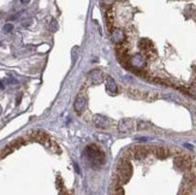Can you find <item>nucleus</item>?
<instances>
[{"instance_id":"16","label":"nucleus","mask_w":196,"mask_h":195,"mask_svg":"<svg viewBox=\"0 0 196 195\" xmlns=\"http://www.w3.org/2000/svg\"><path fill=\"white\" fill-rule=\"evenodd\" d=\"M13 151V148L11 146H7L6 148H4L2 151H0V158H5L6 156H9L11 152Z\"/></svg>"},{"instance_id":"15","label":"nucleus","mask_w":196,"mask_h":195,"mask_svg":"<svg viewBox=\"0 0 196 195\" xmlns=\"http://www.w3.org/2000/svg\"><path fill=\"white\" fill-rule=\"evenodd\" d=\"M106 20H107V25L110 28V30L113 29V11L112 9H108L106 11Z\"/></svg>"},{"instance_id":"2","label":"nucleus","mask_w":196,"mask_h":195,"mask_svg":"<svg viewBox=\"0 0 196 195\" xmlns=\"http://www.w3.org/2000/svg\"><path fill=\"white\" fill-rule=\"evenodd\" d=\"M131 175H132V166H131V164L126 159H120L119 163H118L117 174H116V177L118 178L119 183L120 184L126 183L130 179Z\"/></svg>"},{"instance_id":"1","label":"nucleus","mask_w":196,"mask_h":195,"mask_svg":"<svg viewBox=\"0 0 196 195\" xmlns=\"http://www.w3.org/2000/svg\"><path fill=\"white\" fill-rule=\"evenodd\" d=\"M84 156H87V159L95 166H100L105 163V154L95 145L87 146L85 149H84Z\"/></svg>"},{"instance_id":"9","label":"nucleus","mask_w":196,"mask_h":195,"mask_svg":"<svg viewBox=\"0 0 196 195\" xmlns=\"http://www.w3.org/2000/svg\"><path fill=\"white\" fill-rule=\"evenodd\" d=\"M149 149H151V148H147V147H143V146H137V147H134V148H132L131 154H132V156H134L135 159L141 160V159H143L144 156L148 154Z\"/></svg>"},{"instance_id":"14","label":"nucleus","mask_w":196,"mask_h":195,"mask_svg":"<svg viewBox=\"0 0 196 195\" xmlns=\"http://www.w3.org/2000/svg\"><path fill=\"white\" fill-rule=\"evenodd\" d=\"M153 149H154L153 152L155 153V156L158 158H160V159H165V158H167L170 156V149H167L165 147H155Z\"/></svg>"},{"instance_id":"12","label":"nucleus","mask_w":196,"mask_h":195,"mask_svg":"<svg viewBox=\"0 0 196 195\" xmlns=\"http://www.w3.org/2000/svg\"><path fill=\"white\" fill-rule=\"evenodd\" d=\"M128 92H129V95H130V97L138 99V100H146L147 93H148V92H142V90H140V89H134V88L128 89Z\"/></svg>"},{"instance_id":"11","label":"nucleus","mask_w":196,"mask_h":195,"mask_svg":"<svg viewBox=\"0 0 196 195\" xmlns=\"http://www.w3.org/2000/svg\"><path fill=\"white\" fill-rule=\"evenodd\" d=\"M106 90L110 93V94H112V95H114V94H117V84H116V81L113 79L112 77H106Z\"/></svg>"},{"instance_id":"4","label":"nucleus","mask_w":196,"mask_h":195,"mask_svg":"<svg viewBox=\"0 0 196 195\" xmlns=\"http://www.w3.org/2000/svg\"><path fill=\"white\" fill-rule=\"evenodd\" d=\"M134 129V120L130 118H123L118 123V131L122 134H126L132 131Z\"/></svg>"},{"instance_id":"13","label":"nucleus","mask_w":196,"mask_h":195,"mask_svg":"<svg viewBox=\"0 0 196 195\" xmlns=\"http://www.w3.org/2000/svg\"><path fill=\"white\" fill-rule=\"evenodd\" d=\"M140 48L143 51V52H148V51H152L154 50V45L151 40L148 39H141L140 41Z\"/></svg>"},{"instance_id":"17","label":"nucleus","mask_w":196,"mask_h":195,"mask_svg":"<svg viewBox=\"0 0 196 195\" xmlns=\"http://www.w3.org/2000/svg\"><path fill=\"white\" fill-rule=\"evenodd\" d=\"M112 194H124V190L122 188V186H113V190H112Z\"/></svg>"},{"instance_id":"10","label":"nucleus","mask_w":196,"mask_h":195,"mask_svg":"<svg viewBox=\"0 0 196 195\" xmlns=\"http://www.w3.org/2000/svg\"><path fill=\"white\" fill-rule=\"evenodd\" d=\"M85 98L82 97V95H78V97L76 98V100H75V102H74V109H75V111H76V113H78L81 115L84 110H85Z\"/></svg>"},{"instance_id":"19","label":"nucleus","mask_w":196,"mask_h":195,"mask_svg":"<svg viewBox=\"0 0 196 195\" xmlns=\"http://www.w3.org/2000/svg\"><path fill=\"white\" fill-rule=\"evenodd\" d=\"M12 29H13V25H12V24H6V25L4 27V30H5L6 33H10V31H12Z\"/></svg>"},{"instance_id":"5","label":"nucleus","mask_w":196,"mask_h":195,"mask_svg":"<svg viewBox=\"0 0 196 195\" xmlns=\"http://www.w3.org/2000/svg\"><path fill=\"white\" fill-rule=\"evenodd\" d=\"M146 60H147V58L144 54H135V56L130 57L129 64H131V66L135 69H142L146 65Z\"/></svg>"},{"instance_id":"20","label":"nucleus","mask_w":196,"mask_h":195,"mask_svg":"<svg viewBox=\"0 0 196 195\" xmlns=\"http://www.w3.org/2000/svg\"><path fill=\"white\" fill-rule=\"evenodd\" d=\"M116 0H102V4L106 5V6H111Z\"/></svg>"},{"instance_id":"18","label":"nucleus","mask_w":196,"mask_h":195,"mask_svg":"<svg viewBox=\"0 0 196 195\" xmlns=\"http://www.w3.org/2000/svg\"><path fill=\"white\" fill-rule=\"evenodd\" d=\"M188 94H190V95H193V97L196 98V83L195 84H193V86L188 89Z\"/></svg>"},{"instance_id":"23","label":"nucleus","mask_w":196,"mask_h":195,"mask_svg":"<svg viewBox=\"0 0 196 195\" xmlns=\"http://www.w3.org/2000/svg\"><path fill=\"white\" fill-rule=\"evenodd\" d=\"M4 87H5V86H4V84H2V82L0 81V89H4Z\"/></svg>"},{"instance_id":"22","label":"nucleus","mask_w":196,"mask_h":195,"mask_svg":"<svg viewBox=\"0 0 196 195\" xmlns=\"http://www.w3.org/2000/svg\"><path fill=\"white\" fill-rule=\"evenodd\" d=\"M29 1H30V0H20L22 4H29Z\"/></svg>"},{"instance_id":"21","label":"nucleus","mask_w":196,"mask_h":195,"mask_svg":"<svg viewBox=\"0 0 196 195\" xmlns=\"http://www.w3.org/2000/svg\"><path fill=\"white\" fill-rule=\"evenodd\" d=\"M74 165H75V167H76V171H77V172H78V174H81V170H79L78 165H77V164H76V163H75V164H74Z\"/></svg>"},{"instance_id":"3","label":"nucleus","mask_w":196,"mask_h":195,"mask_svg":"<svg viewBox=\"0 0 196 195\" xmlns=\"http://www.w3.org/2000/svg\"><path fill=\"white\" fill-rule=\"evenodd\" d=\"M173 163H175V166L177 169L183 170V171H189L191 169V165H193V160L188 154L177 156L173 160Z\"/></svg>"},{"instance_id":"6","label":"nucleus","mask_w":196,"mask_h":195,"mask_svg":"<svg viewBox=\"0 0 196 195\" xmlns=\"http://www.w3.org/2000/svg\"><path fill=\"white\" fill-rule=\"evenodd\" d=\"M93 123L99 129H107L110 127V119L102 115H94L93 116Z\"/></svg>"},{"instance_id":"7","label":"nucleus","mask_w":196,"mask_h":195,"mask_svg":"<svg viewBox=\"0 0 196 195\" xmlns=\"http://www.w3.org/2000/svg\"><path fill=\"white\" fill-rule=\"evenodd\" d=\"M126 39V36H125V33L122 30V29H112L111 30V40L117 45V43H122V42H124Z\"/></svg>"},{"instance_id":"8","label":"nucleus","mask_w":196,"mask_h":195,"mask_svg":"<svg viewBox=\"0 0 196 195\" xmlns=\"http://www.w3.org/2000/svg\"><path fill=\"white\" fill-rule=\"evenodd\" d=\"M88 77H89V79H90L92 83H94V84H100V83H102L103 74H102L101 70L94 69V70H92V71L88 74Z\"/></svg>"}]
</instances>
